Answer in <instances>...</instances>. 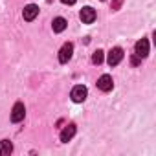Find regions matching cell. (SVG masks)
I'll return each mask as SVG.
<instances>
[{
	"label": "cell",
	"instance_id": "obj_13",
	"mask_svg": "<svg viewBox=\"0 0 156 156\" xmlns=\"http://www.w3.org/2000/svg\"><path fill=\"white\" fill-rule=\"evenodd\" d=\"M62 4H66V6H72V4H75V0H61Z\"/></svg>",
	"mask_w": 156,
	"mask_h": 156
},
{
	"label": "cell",
	"instance_id": "obj_3",
	"mask_svg": "<svg viewBox=\"0 0 156 156\" xmlns=\"http://www.w3.org/2000/svg\"><path fill=\"white\" fill-rule=\"evenodd\" d=\"M98 88H99L101 92H110V90L114 88V81H112V77H110L108 73L101 75L99 79H98Z\"/></svg>",
	"mask_w": 156,
	"mask_h": 156
},
{
	"label": "cell",
	"instance_id": "obj_14",
	"mask_svg": "<svg viewBox=\"0 0 156 156\" xmlns=\"http://www.w3.org/2000/svg\"><path fill=\"white\" fill-rule=\"evenodd\" d=\"M140 62H141V59H140V57H136V55H134V57H132V64H140Z\"/></svg>",
	"mask_w": 156,
	"mask_h": 156
},
{
	"label": "cell",
	"instance_id": "obj_10",
	"mask_svg": "<svg viewBox=\"0 0 156 156\" xmlns=\"http://www.w3.org/2000/svg\"><path fill=\"white\" fill-rule=\"evenodd\" d=\"M51 28H53V31H55V33H61V31H64V30H66V20H64L62 17H57V19H53Z\"/></svg>",
	"mask_w": 156,
	"mask_h": 156
},
{
	"label": "cell",
	"instance_id": "obj_11",
	"mask_svg": "<svg viewBox=\"0 0 156 156\" xmlns=\"http://www.w3.org/2000/svg\"><path fill=\"white\" fill-rule=\"evenodd\" d=\"M11 151H13V143L11 141H8V140L0 141V156H8Z\"/></svg>",
	"mask_w": 156,
	"mask_h": 156
},
{
	"label": "cell",
	"instance_id": "obj_1",
	"mask_svg": "<svg viewBox=\"0 0 156 156\" xmlns=\"http://www.w3.org/2000/svg\"><path fill=\"white\" fill-rule=\"evenodd\" d=\"M87 96H88V90H87V87H83V85L73 87V88H72V94H70V98H72L73 103H83V101L87 99Z\"/></svg>",
	"mask_w": 156,
	"mask_h": 156
},
{
	"label": "cell",
	"instance_id": "obj_4",
	"mask_svg": "<svg viewBox=\"0 0 156 156\" xmlns=\"http://www.w3.org/2000/svg\"><path fill=\"white\" fill-rule=\"evenodd\" d=\"M96 9L94 8H90V6H87V8H83L81 9V13H79V19L83 20V24H92L94 20H96Z\"/></svg>",
	"mask_w": 156,
	"mask_h": 156
},
{
	"label": "cell",
	"instance_id": "obj_7",
	"mask_svg": "<svg viewBox=\"0 0 156 156\" xmlns=\"http://www.w3.org/2000/svg\"><path fill=\"white\" fill-rule=\"evenodd\" d=\"M121 59H123V50L121 48H112L110 51H108V64L110 66H116V64H119L121 62Z\"/></svg>",
	"mask_w": 156,
	"mask_h": 156
},
{
	"label": "cell",
	"instance_id": "obj_6",
	"mask_svg": "<svg viewBox=\"0 0 156 156\" xmlns=\"http://www.w3.org/2000/svg\"><path fill=\"white\" fill-rule=\"evenodd\" d=\"M24 116H26L24 105H22V103H15V107H13V110H11V121H13V123H20V121L24 119Z\"/></svg>",
	"mask_w": 156,
	"mask_h": 156
},
{
	"label": "cell",
	"instance_id": "obj_9",
	"mask_svg": "<svg viewBox=\"0 0 156 156\" xmlns=\"http://www.w3.org/2000/svg\"><path fill=\"white\" fill-rule=\"evenodd\" d=\"M75 130H77V127H75V123H70V125H66L62 130H61V141H70L73 136H75Z\"/></svg>",
	"mask_w": 156,
	"mask_h": 156
},
{
	"label": "cell",
	"instance_id": "obj_5",
	"mask_svg": "<svg viewBox=\"0 0 156 156\" xmlns=\"http://www.w3.org/2000/svg\"><path fill=\"white\" fill-rule=\"evenodd\" d=\"M72 53H73V44L72 42H66V44H62V48L59 50V62H68L70 59H72Z\"/></svg>",
	"mask_w": 156,
	"mask_h": 156
},
{
	"label": "cell",
	"instance_id": "obj_8",
	"mask_svg": "<svg viewBox=\"0 0 156 156\" xmlns=\"http://www.w3.org/2000/svg\"><path fill=\"white\" fill-rule=\"evenodd\" d=\"M37 15H39V6H35V4L26 6V8H24V11H22V17H24V20H28V22L35 20V17H37Z\"/></svg>",
	"mask_w": 156,
	"mask_h": 156
},
{
	"label": "cell",
	"instance_id": "obj_2",
	"mask_svg": "<svg viewBox=\"0 0 156 156\" xmlns=\"http://www.w3.org/2000/svg\"><path fill=\"white\" fill-rule=\"evenodd\" d=\"M134 55L140 59H145L149 55V41L147 39H140L134 46Z\"/></svg>",
	"mask_w": 156,
	"mask_h": 156
},
{
	"label": "cell",
	"instance_id": "obj_12",
	"mask_svg": "<svg viewBox=\"0 0 156 156\" xmlns=\"http://www.w3.org/2000/svg\"><path fill=\"white\" fill-rule=\"evenodd\" d=\"M92 62H94V64H101V62H103V51H101V50H96V51L92 53Z\"/></svg>",
	"mask_w": 156,
	"mask_h": 156
}]
</instances>
